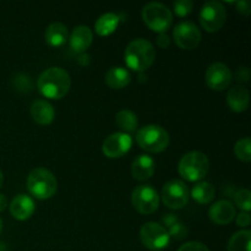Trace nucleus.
<instances>
[{
	"label": "nucleus",
	"instance_id": "17",
	"mask_svg": "<svg viewBox=\"0 0 251 251\" xmlns=\"http://www.w3.org/2000/svg\"><path fill=\"white\" fill-rule=\"evenodd\" d=\"M31 117L34 123L38 125H49L53 123L54 118H55V110L54 107L46 100H37L31 104Z\"/></svg>",
	"mask_w": 251,
	"mask_h": 251
},
{
	"label": "nucleus",
	"instance_id": "21",
	"mask_svg": "<svg viewBox=\"0 0 251 251\" xmlns=\"http://www.w3.org/2000/svg\"><path fill=\"white\" fill-rule=\"evenodd\" d=\"M104 81L108 87L113 90H122L129 85L131 81V75L126 69L122 66H113L105 74Z\"/></svg>",
	"mask_w": 251,
	"mask_h": 251
},
{
	"label": "nucleus",
	"instance_id": "16",
	"mask_svg": "<svg viewBox=\"0 0 251 251\" xmlns=\"http://www.w3.org/2000/svg\"><path fill=\"white\" fill-rule=\"evenodd\" d=\"M93 42V32L92 29L85 25L75 27L69 37V43L70 48L75 53H85L91 47Z\"/></svg>",
	"mask_w": 251,
	"mask_h": 251
},
{
	"label": "nucleus",
	"instance_id": "7",
	"mask_svg": "<svg viewBox=\"0 0 251 251\" xmlns=\"http://www.w3.org/2000/svg\"><path fill=\"white\" fill-rule=\"evenodd\" d=\"M159 199L171 210H180L188 205L190 191L183 180L172 179L163 185Z\"/></svg>",
	"mask_w": 251,
	"mask_h": 251
},
{
	"label": "nucleus",
	"instance_id": "33",
	"mask_svg": "<svg viewBox=\"0 0 251 251\" xmlns=\"http://www.w3.org/2000/svg\"><path fill=\"white\" fill-rule=\"evenodd\" d=\"M157 44L161 48H168L169 44H171V38L169 36H167L166 33H159V36L157 37Z\"/></svg>",
	"mask_w": 251,
	"mask_h": 251
},
{
	"label": "nucleus",
	"instance_id": "36",
	"mask_svg": "<svg viewBox=\"0 0 251 251\" xmlns=\"http://www.w3.org/2000/svg\"><path fill=\"white\" fill-rule=\"evenodd\" d=\"M7 207V199L4 194H0V212L5 210Z\"/></svg>",
	"mask_w": 251,
	"mask_h": 251
},
{
	"label": "nucleus",
	"instance_id": "37",
	"mask_svg": "<svg viewBox=\"0 0 251 251\" xmlns=\"http://www.w3.org/2000/svg\"><path fill=\"white\" fill-rule=\"evenodd\" d=\"M2 183H4V176H2V172L0 171V188L2 186Z\"/></svg>",
	"mask_w": 251,
	"mask_h": 251
},
{
	"label": "nucleus",
	"instance_id": "31",
	"mask_svg": "<svg viewBox=\"0 0 251 251\" xmlns=\"http://www.w3.org/2000/svg\"><path fill=\"white\" fill-rule=\"evenodd\" d=\"M237 10L239 14L244 15V16H248V15L250 14L251 2L249 0H240V1L237 2Z\"/></svg>",
	"mask_w": 251,
	"mask_h": 251
},
{
	"label": "nucleus",
	"instance_id": "34",
	"mask_svg": "<svg viewBox=\"0 0 251 251\" xmlns=\"http://www.w3.org/2000/svg\"><path fill=\"white\" fill-rule=\"evenodd\" d=\"M250 71L248 68H239L237 71V80L238 81H249Z\"/></svg>",
	"mask_w": 251,
	"mask_h": 251
},
{
	"label": "nucleus",
	"instance_id": "19",
	"mask_svg": "<svg viewBox=\"0 0 251 251\" xmlns=\"http://www.w3.org/2000/svg\"><path fill=\"white\" fill-rule=\"evenodd\" d=\"M250 103L249 91L243 86H235L227 93V104L234 113H243L248 109Z\"/></svg>",
	"mask_w": 251,
	"mask_h": 251
},
{
	"label": "nucleus",
	"instance_id": "24",
	"mask_svg": "<svg viewBox=\"0 0 251 251\" xmlns=\"http://www.w3.org/2000/svg\"><path fill=\"white\" fill-rule=\"evenodd\" d=\"M215 195L216 190L212 186V184L203 180L195 184V186L191 190V196L200 205H207V203H210L215 199Z\"/></svg>",
	"mask_w": 251,
	"mask_h": 251
},
{
	"label": "nucleus",
	"instance_id": "11",
	"mask_svg": "<svg viewBox=\"0 0 251 251\" xmlns=\"http://www.w3.org/2000/svg\"><path fill=\"white\" fill-rule=\"evenodd\" d=\"M173 38L176 46L184 50L198 48L201 42V31L195 24L189 21L176 25L173 31Z\"/></svg>",
	"mask_w": 251,
	"mask_h": 251
},
{
	"label": "nucleus",
	"instance_id": "30",
	"mask_svg": "<svg viewBox=\"0 0 251 251\" xmlns=\"http://www.w3.org/2000/svg\"><path fill=\"white\" fill-rule=\"evenodd\" d=\"M178 251H210L203 243L200 242H189L185 243L179 248Z\"/></svg>",
	"mask_w": 251,
	"mask_h": 251
},
{
	"label": "nucleus",
	"instance_id": "18",
	"mask_svg": "<svg viewBox=\"0 0 251 251\" xmlns=\"http://www.w3.org/2000/svg\"><path fill=\"white\" fill-rule=\"evenodd\" d=\"M154 159L149 154H140L131 163V176L139 181H146L154 174Z\"/></svg>",
	"mask_w": 251,
	"mask_h": 251
},
{
	"label": "nucleus",
	"instance_id": "26",
	"mask_svg": "<svg viewBox=\"0 0 251 251\" xmlns=\"http://www.w3.org/2000/svg\"><path fill=\"white\" fill-rule=\"evenodd\" d=\"M234 154L239 161L249 163L251 161V140L250 137L240 139L234 146Z\"/></svg>",
	"mask_w": 251,
	"mask_h": 251
},
{
	"label": "nucleus",
	"instance_id": "22",
	"mask_svg": "<svg viewBox=\"0 0 251 251\" xmlns=\"http://www.w3.org/2000/svg\"><path fill=\"white\" fill-rule=\"evenodd\" d=\"M120 17L115 12H107L103 14L102 16L98 17V20L95 24V31L98 36L108 37L117 31L119 26Z\"/></svg>",
	"mask_w": 251,
	"mask_h": 251
},
{
	"label": "nucleus",
	"instance_id": "28",
	"mask_svg": "<svg viewBox=\"0 0 251 251\" xmlns=\"http://www.w3.org/2000/svg\"><path fill=\"white\" fill-rule=\"evenodd\" d=\"M167 232H168L169 237L173 238V239L176 240H181L184 239V238L188 237V228H186L180 221H178V222L174 223L173 226L167 228Z\"/></svg>",
	"mask_w": 251,
	"mask_h": 251
},
{
	"label": "nucleus",
	"instance_id": "23",
	"mask_svg": "<svg viewBox=\"0 0 251 251\" xmlns=\"http://www.w3.org/2000/svg\"><path fill=\"white\" fill-rule=\"evenodd\" d=\"M115 124L122 130L120 132L130 135L136 131L139 127V119L134 112L129 109H123L115 115Z\"/></svg>",
	"mask_w": 251,
	"mask_h": 251
},
{
	"label": "nucleus",
	"instance_id": "6",
	"mask_svg": "<svg viewBox=\"0 0 251 251\" xmlns=\"http://www.w3.org/2000/svg\"><path fill=\"white\" fill-rule=\"evenodd\" d=\"M141 16L146 26L157 33H166L173 24V14L162 2H150L142 9Z\"/></svg>",
	"mask_w": 251,
	"mask_h": 251
},
{
	"label": "nucleus",
	"instance_id": "8",
	"mask_svg": "<svg viewBox=\"0 0 251 251\" xmlns=\"http://www.w3.org/2000/svg\"><path fill=\"white\" fill-rule=\"evenodd\" d=\"M199 19H200L201 26L206 32H210V33L218 32L225 26L226 20H227V11H226L225 5L216 0L205 2L201 7Z\"/></svg>",
	"mask_w": 251,
	"mask_h": 251
},
{
	"label": "nucleus",
	"instance_id": "13",
	"mask_svg": "<svg viewBox=\"0 0 251 251\" xmlns=\"http://www.w3.org/2000/svg\"><path fill=\"white\" fill-rule=\"evenodd\" d=\"M132 145V137L124 132L110 134L102 145V151L108 158H120L130 151Z\"/></svg>",
	"mask_w": 251,
	"mask_h": 251
},
{
	"label": "nucleus",
	"instance_id": "29",
	"mask_svg": "<svg viewBox=\"0 0 251 251\" xmlns=\"http://www.w3.org/2000/svg\"><path fill=\"white\" fill-rule=\"evenodd\" d=\"M194 4L190 0H178L173 4L174 12L176 14V16L179 17H185L193 11Z\"/></svg>",
	"mask_w": 251,
	"mask_h": 251
},
{
	"label": "nucleus",
	"instance_id": "3",
	"mask_svg": "<svg viewBox=\"0 0 251 251\" xmlns=\"http://www.w3.org/2000/svg\"><path fill=\"white\" fill-rule=\"evenodd\" d=\"M27 189L37 200H48L58 190V180L50 171L46 168H34L27 178Z\"/></svg>",
	"mask_w": 251,
	"mask_h": 251
},
{
	"label": "nucleus",
	"instance_id": "10",
	"mask_svg": "<svg viewBox=\"0 0 251 251\" xmlns=\"http://www.w3.org/2000/svg\"><path fill=\"white\" fill-rule=\"evenodd\" d=\"M158 193L151 185H139L131 194V203L135 210L141 215H152L159 207Z\"/></svg>",
	"mask_w": 251,
	"mask_h": 251
},
{
	"label": "nucleus",
	"instance_id": "9",
	"mask_svg": "<svg viewBox=\"0 0 251 251\" xmlns=\"http://www.w3.org/2000/svg\"><path fill=\"white\" fill-rule=\"evenodd\" d=\"M140 239L149 250L159 251L168 247L171 242L166 227L156 222H147L140 229Z\"/></svg>",
	"mask_w": 251,
	"mask_h": 251
},
{
	"label": "nucleus",
	"instance_id": "20",
	"mask_svg": "<svg viewBox=\"0 0 251 251\" xmlns=\"http://www.w3.org/2000/svg\"><path fill=\"white\" fill-rule=\"evenodd\" d=\"M44 39L50 47L56 48V47L64 46L69 39L68 27L61 22H53L47 27Z\"/></svg>",
	"mask_w": 251,
	"mask_h": 251
},
{
	"label": "nucleus",
	"instance_id": "32",
	"mask_svg": "<svg viewBox=\"0 0 251 251\" xmlns=\"http://www.w3.org/2000/svg\"><path fill=\"white\" fill-rule=\"evenodd\" d=\"M235 222H237V225L239 226V227L242 228L248 227V226H250V222H251L250 215L248 212H240L239 215H237Z\"/></svg>",
	"mask_w": 251,
	"mask_h": 251
},
{
	"label": "nucleus",
	"instance_id": "4",
	"mask_svg": "<svg viewBox=\"0 0 251 251\" xmlns=\"http://www.w3.org/2000/svg\"><path fill=\"white\" fill-rule=\"evenodd\" d=\"M210 171V161L202 152L193 151L184 154L178 164V172L186 181H201Z\"/></svg>",
	"mask_w": 251,
	"mask_h": 251
},
{
	"label": "nucleus",
	"instance_id": "1",
	"mask_svg": "<svg viewBox=\"0 0 251 251\" xmlns=\"http://www.w3.org/2000/svg\"><path fill=\"white\" fill-rule=\"evenodd\" d=\"M37 87L43 97L49 100H61L69 93L71 78L68 71L59 66H53L39 75Z\"/></svg>",
	"mask_w": 251,
	"mask_h": 251
},
{
	"label": "nucleus",
	"instance_id": "38",
	"mask_svg": "<svg viewBox=\"0 0 251 251\" xmlns=\"http://www.w3.org/2000/svg\"><path fill=\"white\" fill-rule=\"evenodd\" d=\"M1 230H2V221L1 218H0V233H1Z\"/></svg>",
	"mask_w": 251,
	"mask_h": 251
},
{
	"label": "nucleus",
	"instance_id": "2",
	"mask_svg": "<svg viewBox=\"0 0 251 251\" xmlns=\"http://www.w3.org/2000/svg\"><path fill=\"white\" fill-rule=\"evenodd\" d=\"M125 63L131 70L142 71L147 70L153 64L156 58V50L153 44L144 38H137L127 44L124 53Z\"/></svg>",
	"mask_w": 251,
	"mask_h": 251
},
{
	"label": "nucleus",
	"instance_id": "5",
	"mask_svg": "<svg viewBox=\"0 0 251 251\" xmlns=\"http://www.w3.org/2000/svg\"><path fill=\"white\" fill-rule=\"evenodd\" d=\"M169 134L164 127L150 124L136 132V142L144 151L150 153H161L169 146Z\"/></svg>",
	"mask_w": 251,
	"mask_h": 251
},
{
	"label": "nucleus",
	"instance_id": "25",
	"mask_svg": "<svg viewBox=\"0 0 251 251\" xmlns=\"http://www.w3.org/2000/svg\"><path fill=\"white\" fill-rule=\"evenodd\" d=\"M251 232L248 229L237 232L228 242L227 251H250Z\"/></svg>",
	"mask_w": 251,
	"mask_h": 251
},
{
	"label": "nucleus",
	"instance_id": "12",
	"mask_svg": "<svg viewBox=\"0 0 251 251\" xmlns=\"http://www.w3.org/2000/svg\"><path fill=\"white\" fill-rule=\"evenodd\" d=\"M205 80L211 90L225 91L232 83L233 74L226 64L213 63L206 70Z\"/></svg>",
	"mask_w": 251,
	"mask_h": 251
},
{
	"label": "nucleus",
	"instance_id": "15",
	"mask_svg": "<svg viewBox=\"0 0 251 251\" xmlns=\"http://www.w3.org/2000/svg\"><path fill=\"white\" fill-rule=\"evenodd\" d=\"M34 211H36V205H34L33 199L25 194L16 195L10 203V213L17 221L28 220L33 215Z\"/></svg>",
	"mask_w": 251,
	"mask_h": 251
},
{
	"label": "nucleus",
	"instance_id": "35",
	"mask_svg": "<svg viewBox=\"0 0 251 251\" xmlns=\"http://www.w3.org/2000/svg\"><path fill=\"white\" fill-rule=\"evenodd\" d=\"M178 221H179V218L176 217V215H166V217L163 218V223L167 226V228H169L171 226H173L174 223H176Z\"/></svg>",
	"mask_w": 251,
	"mask_h": 251
},
{
	"label": "nucleus",
	"instance_id": "27",
	"mask_svg": "<svg viewBox=\"0 0 251 251\" xmlns=\"http://www.w3.org/2000/svg\"><path fill=\"white\" fill-rule=\"evenodd\" d=\"M234 203L242 212H250L251 210V193L248 189H240L234 194Z\"/></svg>",
	"mask_w": 251,
	"mask_h": 251
},
{
	"label": "nucleus",
	"instance_id": "14",
	"mask_svg": "<svg viewBox=\"0 0 251 251\" xmlns=\"http://www.w3.org/2000/svg\"><path fill=\"white\" fill-rule=\"evenodd\" d=\"M237 216L235 206L228 200H220L213 203L208 210V218L217 226H227Z\"/></svg>",
	"mask_w": 251,
	"mask_h": 251
}]
</instances>
